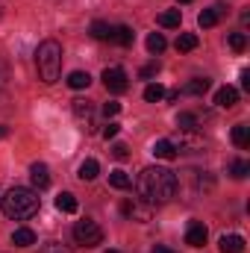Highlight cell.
<instances>
[{
  "label": "cell",
  "instance_id": "2",
  "mask_svg": "<svg viewBox=\"0 0 250 253\" xmlns=\"http://www.w3.org/2000/svg\"><path fill=\"white\" fill-rule=\"evenodd\" d=\"M0 206H3V215L12 218V221H27L39 212L42 206V197L36 189H27V186H12L0 197Z\"/></svg>",
  "mask_w": 250,
  "mask_h": 253
},
{
  "label": "cell",
  "instance_id": "13",
  "mask_svg": "<svg viewBox=\"0 0 250 253\" xmlns=\"http://www.w3.org/2000/svg\"><path fill=\"white\" fill-rule=\"evenodd\" d=\"M221 15H224V6H212V9H203V12H200V18H197V24H200L203 30H209V27H215V24L221 21Z\"/></svg>",
  "mask_w": 250,
  "mask_h": 253
},
{
  "label": "cell",
  "instance_id": "26",
  "mask_svg": "<svg viewBox=\"0 0 250 253\" xmlns=\"http://www.w3.org/2000/svg\"><path fill=\"white\" fill-rule=\"evenodd\" d=\"M68 85H71V88H88V85H91V77H88L85 71H74V74L68 77Z\"/></svg>",
  "mask_w": 250,
  "mask_h": 253
},
{
  "label": "cell",
  "instance_id": "6",
  "mask_svg": "<svg viewBox=\"0 0 250 253\" xmlns=\"http://www.w3.org/2000/svg\"><path fill=\"white\" fill-rule=\"evenodd\" d=\"M103 85L112 94H124L126 88H129V77H126L124 68H106L103 71Z\"/></svg>",
  "mask_w": 250,
  "mask_h": 253
},
{
  "label": "cell",
  "instance_id": "7",
  "mask_svg": "<svg viewBox=\"0 0 250 253\" xmlns=\"http://www.w3.org/2000/svg\"><path fill=\"white\" fill-rule=\"evenodd\" d=\"M206 239H209V230L203 227V221H191V224H188V233H186V245H191V248H203Z\"/></svg>",
  "mask_w": 250,
  "mask_h": 253
},
{
  "label": "cell",
  "instance_id": "32",
  "mask_svg": "<svg viewBox=\"0 0 250 253\" xmlns=\"http://www.w3.org/2000/svg\"><path fill=\"white\" fill-rule=\"evenodd\" d=\"M118 112H121V103H118V100H109V103H103V115H106V118H115Z\"/></svg>",
  "mask_w": 250,
  "mask_h": 253
},
{
  "label": "cell",
  "instance_id": "16",
  "mask_svg": "<svg viewBox=\"0 0 250 253\" xmlns=\"http://www.w3.org/2000/svg\"><path fill=\"white\" fill-rule=\"evenodd\" d=\"M100 174V165H97V159H85L83 165H80V171H77V177L83 180V183H88V180H94Z\"/></svg>",
  "mask_w": 250,
  "mask_h": 253
},
{
  "label": "cell",
  "instance_id": "33",
  "mask_svg": "<svg viewBox=\"0 0 250 253\" xmlns=\"http://www.w3.org/2000/svg\"><path fill=\"white\" fill-rule=\"evenodd\" d=\"M118 132H121V124H115V121H109V124L103 126V138H106V141H109V138H115Z\"/></svg>",
  "mask_w": 250,
  "mask_h": 253
},
{
  "label": "cell",
  "instance_id": "35",
  "mask_svg": "<svg viewBox=\"0 0 250 253\" xmlns=\"http://www.w3.org/2000/svg\"><path fill=\"white\" fill-rule=\"evenodd\" d=\"M42 253H71L65 245H59V242H47L44 248H42Z\"/></svg>",
  "mask_w": 250,
  "mask_h": 253
},
{
  "label": "cell",
  "instance_id": "31",
  "mask_svg": "<svg viewBox=\"0 0 250 253\" xmlns=\"http://www.w3.org/2000/svg\"><path fill=\"white\" fill-rule=\"evenodd\" d=\"M159 71H162V65H159V59H153V62H147L141 71H138V77H141V80H153Z\"/></svg>",
  "mask_w": 250,
  "mask_h": 253
},
{
  "label": "cell",
  "instance_id": "8",
  "mask_svg": "<svg viewBox=\"0 0 250 253\" xmlns=\"http://www.w3.org/2000/svg\"><path fill=\"white\" fill-rule=\"evenodd\" d=\"M30 180H33L36 191H44L50 186V171H47V165H44V162H36V165L30 168Z\"/></svg>",
  "mask_w": 250,
  "mask_h": 253
},
{
  "label": "cell",
  "instance_id": "14",
  "mask_svg": "<svg viewBox=\"0 0 250 253\" xmlns=\"http://www.w3.org/2000/svg\"><path fill=\"white\" fill-rule=\"evenodd\" d=\"M12 245H15V248H33V245H36V233H33L30 227H18V230L12 233Z\"/></svg>",
  "mask_w": 250,
  "mask_h": 253
},
{
  "label": "cell",
  "instance_id": "1",
  "mask_svg": "<svg viewBox=\"0 0 250 253\" xmlns=\"http://www.w3.org/2000/svg\"><path fill=\"white\" fill-rule=\"evenodd\" d=\"M135 191L138 197L147 203V206H159V203H168L174 194H177V174L171 168H162V165H150L138 174L135 180Z\"/></svg>",
  "mask_w": 250,
  "mask_h": 253
},
{
  "label": "cell",
  "instance_id": "19",
  "mask_svg": "<svg viewBox=\"0 0 250 253\" xmlns=\"http://www.w3.org/2000/svg\"><path fill=\"white\" fill-rule=\"evenodd\" d=\"M132 39H135V33H132L129 27H124V24H121V27H112V39H109V42L126 47V44H132Z\"/></svg>",
  "mask_w": 250,
  "mask_h": 253
},
{
  "label": "cell",
  "instance_id": "18",
  "mask_svg": "<svg viewBox=\"0 0 250 253\" xmlns=\"http://www.w3.org/2000/svg\"><path fill=\"white\" fill-rule=\"evenodd\" d=\"M233 144H236V147H242V150L250 147V126L248 124H236V126H233Z\"/></svg>",
  "mask_w": 250,
  "mask_h": 253
},
{
  "label": "cell",
  "instance_id": "10",
  "mask_svg": "<svg viewBox=\"0 0 250 253\" xmlns=\"http://www.w3.org/2000/svg\"><path fill=\"white\" fill-rule=\"evenodd\" d=\"M74 115L88 124L85 129H91V126H94V103H91V100H83V97L74 100Z\"/></svg>",
  "mask_w": 250,
  "mask_h": 253
},
{
  "label": "cell",
  "instance_id": "4",
  "mask_svg": "<svg viewBox=\"0 0 250 253\" xmlns=\"http://www.w3.org/2000/svg\"><path fill=\"white\" fill-rule=\"evenodd\" d=\"M74 242L83 245V248H97V245H103V230H100V224L91 221V218L77 221V224H74Z\"/></svg>",
  "mask_w": 250,
  "mask_h": 253
},
{
  "label": "cell",
  "instance_id": "17",
  "mask_svg": "<svg viewBox=\"0 0 250 253\" xmlns=\"http://www.w3.org/2000/svg\"><path fill=\"white\" fill-rule=\"evenodd\" d=\"M109 186H112V189H118V191H126L129 186H132V177H129L126 171L118 168V171H112V174H109Z\"/></svg>",
  "mask_w": 250,
  "mask_h": 253
},
{
  "label": "cell",
  "instance_id": "28",
  "mask_svg": "<svg viewBox=\"0 0 250 253\" xmlns=\"http://www.w3.org/2000/svg\"><path fill=\"white\" fill-rule=\"evenodd\" d=\"M177 126H180V129H197V126H200V121H197V115H194V112H180Z\"/></svg>",
  "mask_w": 250,
  "mask_h": 253
},
{
  "label": "cell",
  "instance_id": "24",
  "mask_svg": "<svg viewBox=\"0 0 250 253\" xmlns=\"http://www.w3.org/2000/svg\"><path fill=\"white\" fill-rule=\"evenodd\" d=\"M91 36H94L97 42H109V39H112V27H109L106 21H94V24H91Z\"/></svg>",
  "mask_w": 250,
  "mask_h": 253
},
{
  "label": "cell",
  "instance_id": "11",
  "mask_svg": "<svg viewBox=\"0 0 250 253\" xmlns=\"http://www.w3.org/2000/svg\"><path fill=\"white\" fill-rule=\"evenodd\" d=\"M215 103H218L221 109H233V106L239 103V88H233V85L218 88V91H215Z\"/></svg>",
  "mask_w": 250,
  "mask_h": 253
},
{
  "label": "cell",
  "instance_id": "36",
  "mask_svg": "<svg viewBox=\"0 0 250 253\" xmlns=\"http://www.w3.org/2000/svg\"><path fill=\"white\" fill-rule=\"evenodd\" d=\"M242 88L250 91V71H242Z\"/></svg>",
  "mask_w": 250,
  "mask_h": 253
},
{
  "label": "cell",
  "instance_id": "21",
  "mask_svg": "<svg viewBox=\"0 0 250 253\" xmlns=\"http://www.w3.org/2000/svg\"><path fill=\"white\" fill-rule=\"evenodd\" d=\"M156 21H159V27H168V30H174V27H180L183 15H180V9H168V12H162Z\"/></svg>",
  "mask_w": 250,
  "mask_h": 253
},
{
  "label": "cell",
  "instance_id": "22",
  "mask_svg": "<svg viewBox=\"0 0 250 253\" xmlns=\"http://www.w3.org/2000/svg\"><path fill=\"white\" fill-rule=\"evenodd\" d=\"M56 209H59V212H68V215H74V212H77V197H74L71 191H62V194L56 197Z\"/></svg>",
  "mask_w": 250,
  "mask_h": 253
},
{
  "label": "cell",
  "instance_id": "40",
  "mask_svg": "<svg viewBox=\"0 0 250 253\" xmlns=\"http://www.w3.org/2000/svg\"><path fill=\"white\" fill-rule=\"evenodd\" d=\"M103 253H118V251H103Z\"/></svg>",
  "mask_w": 250,
  "mask_h": 253
},
{
  "label": "cell",
  "instance_id": "25",
  "mask_svg": "<svg viewBox=\"0 0 250 253\" xmlns=\"http://www.w3.org/2000/svg\"><path fill=\"white\" fill-rule=\"evenodd\" d=\"M197 44H200V42H197V36H194V33H183V36L177 39V50H180V53H191Z\"/></svg>",
  "mask_w": 250,
  "mask_h": 253
},
{
  "label": "cell",
  "instance_id": "30",
  "mask_svg": "<svg viewBox=\"0 0 250 253\" xmlns=\"http://www.w3.org/2000/svg\"><path fill=\"white\" fill-rule=\"evenodd\" d=\"M227 44L236 50V53H242L245 47H248V36L245 33H230V39H227Z\"/></svg>",
  "mask_w": 250,
  "mask_h": 253
},
{
  "label": "cell",
  "instance_id": "34",
  "mask_svg": "<svg viewBox=\"0 0 250 253\" xmlns=\"http://www.w3.org/2000/svg\"><path fill=\"white\" fill-rule=\"evenodd\" d=\"M109 153H112L115 159H126V156H129V153H126V144H121V141H115V144L109 147Z\"/></svg>",
  "mask_w": 250,
  "mask_h": 253
},
{
  "label": "cell",
  "instance_id": "12",
  "mask_svg": "<svg viewBox=\"0 0 250 253\" xmlns=\"http://www.w3.org/2000/svg\"><path fill=\"white\" fill-rule=\"evenodd\" d=\"M218 248L221 253H245V239L242 236H221V242H218Z\"/></svg>",
  "mask_w": 250,
  "mask_h": 253
},
{
  "label": "cell",
  "instance_id": "41",
  "mask_svg": "<svg viewBox=\"0 0 250 253\" xmlns=\"http://www.w3.org/2000/svg\"><path fill=\"white\" fill-rule=\"evenodd\" d=\"M0 83H3V71H0Z\"/></svg>",
  "mask_w": 250,
  "mask_h": 253
},
{
  "label": "cell",
  "instance_id": "23",
  "mask_svg": "<svg viewBox=\"0 0 250 253\" xmlns=\"http://www.w3.org/2000/svg\"><path fill=\"white\" fill-rule=\"evenodd\" d=\"M165 47H168V42H165V36H162V33H150V36H147V50H150L153 56H159Z\"/></svg>",
  "mask_w": 250,
  "mask_h": 253
},
{
  "label": "cell",
  "instance_id": "5",
  "mask_svg": "<svg viewBox=\"0 0 250 253\" xmlns=\"http://www.w3.org/2000/svg\"><path fill=\"white\" fill-rule=\"evenodd\" d=\"M168 141L174 144V150H200L206 144V138H203L200 129H177Z\"/></svg>",
  "mask_w": 250,
  "mask_h": 253
},
{
  "label": "cell",
  "instance_id": "27",
  "mask_svg": "<svg viewBox=\"0 0 250 253\" xmlns=\"http://www.w3.org/2000/svg\"><path fill=\"white\" fill-rule=\"evenodd\" d=\"M162 97H165V88H162L159 83H150V85L144 88V100H147V103H159Z\"/></svg>",
  "mask_w": 250,
  "mask_h": 253
},
{
  "label": "cell",
  "instance_id": "3",
  "mask_svg": "<svg viewBox=\"0 0 250 253\" xmlns=\"http://www.w3.org/2000/svg\"><path fill=\"white\" fill-rule=\"evenodd\" d=\"M36 68H39V77L42 83L53 85L62 74V44L56 39H44L36 50Z\"/></svg>",
  "mask_w": 250,
  "mask_h": 253
},
{
  "label": "cell",
  "instance_id": "38",
  "mask_svg": "<svg viewBox=\"0 0 250 253\" xmlns=\"http://www.w3.org/2000/svg\"><path fill=\"white\" fill-rule=\"evenodd\" d=\"M6 135H9V129H6V126H0V138H6Z\"/></svg>",
  "mask_w": 250,
  "mask_h": 253
},
{
  "label": "cell",
  "instance_id": "29",
  "mask_svg": "<svg viewBox=\"0 0 250 253\" xmlns=\"http://www.w3.org/2000/svg\"><path fill=\"white\" fill-rule=\"evenodd\" d=\"M230 174L236 177V180H245L250 174V162H245V159H236L233 165H230Z\"/></svg>",
  "mask_w": 250,
  "mask_h": 253
},
{
  "label": "cell",
  "instance_id": "9",
  "mask_svg": "<svg viewBox=\"0 0 250 253\" xmlns=\"http://www.w3.org/2000/svg\"><path fill=\"white\" fill-rule=\"evenodd\" d=\"M121 212H124L126 218H132V221H150V206H138L135 200H124L121 203Z\"/></svg>",
  "mask_w": 250,
  "mask_h": 253
},
{
  "label": "cell",
  "instance_id": "15",
  "mask_svg": "<svg viewBox=\"0 0 250 253\" xmlns=\"http://www.w3.org/2000/svg\"><path fill=\"white\" fill-rule=\"evenodd\" d=\"M153 156H156V159L171 162V159H177V150H174V144H171L168 138H159V141L153 144Z\"/></svg>",
  "mask_w": 250,
  "mask_h": 253
},
{
  "label": "cell",
  "instance_id": "37",
  "mask_svg": "<svg viewBox=\"0 0 250 253\" xmlns=\"http://www.w3.org/2000/svg\"><path fill=\"white\" fill-rule=\"evenodd\" d=\"M153 253H177V251H171V248H165V245H156V248H153Z\"/></svg>",
  "mask_w": 250,
  "mask_h": 253
},
{
  "label": "cell",
  "instance_id": "39",
  "mask_svg": "<svg viewBox=\"0 0 250 253\" xmlns=\"http://www.w3.org/2000/svg\"><path fill=\"white\" fill-rule=\"evenodd\" d=\"M177 3H191V0H177Z\"/></svg>",
  "mask_w": 250,
  "mask_h": 253
},
{
  "label": "cell",
  "instance_id": "20",
  "mask_svg": "<svg viewBox=\"0 0 250 253\" xmlns=\"http://www.w3.org/2000/svg\"><path fill=\"white\" fill-rule=\"evenodd\" d=\"M209 85H212V83H209L206 77H197V80H191L188 85H183V91H180V94H206V91H209Z\"/></svg>",
  "mask_w": 250,
  "mask_h": 253
}]
</instances>
